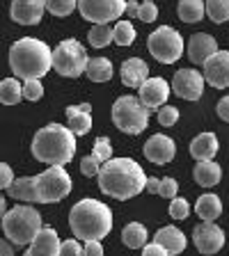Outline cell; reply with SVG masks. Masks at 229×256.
<instances>
[{"instance_id":"46","label":"cell","mask_w":229,"mask_h":256,"mask_svg":"<svg viewBox=\"0 0 229 256\" xmlns=\"http://www.w3.org/2000/svg\"><path fill=\"white\" fill-rule=\"evenodd\" d=\"M144 190L149 192V194H158V190H160V178H154V176H151V178H147V188H144Z\"/></svg>"},{"instance_id":"22","label":"cell","mask_w":229,"mask_h":256,"mask_svg":"<svg viewBox=\"0 0 229 256\" xmlns=\"http://www.w3.org/2000/svg\"><path fill=\"white\" fill-rule=\"evenodd\" d=\"M192 178L202 188H213V186H218L220 178H222V167H220L218 162H213V160H204V162L195 165Z\"/></svg>"},{"instance_id":"20","label":"cell","mask_w":229,"mask_h":256,"mask_svg":"<svg viewBox=\"0 0 229 256\" xmlns=\"http://www.w3.org/2000/svg\"><path fill=\"white\" fill-rule=\"evenodd\" d=\"M154 242H158L160 247H165L170 256L181 254V252L186 250V245H188L186 236L176 229V226H163V229H158L156 231V236H154Z\"/></svg>"},{"instance_id":"40","label":"cell","mask_w":229,"mask_h":256,"mask_svg":"<svg viewBox=\"0 0 229 256\" xmlns=\"http://www.w3.org/2000/svg\"><path fill=\"white\" fill-rule=\"evenodd\" d=\"M60 256H85V245H80L78 240H64Z\"/></svg>"},{"instance_id":"45","label":"cell","mask_w":229,"mask_h":256,"mask_svg":"<svg viewBox=\"0 0 229 256\" xmlns=\"http://www.w3.org/2000/svg\"><path fill=\"white\" fill-rule=\"evenodd\" d=\"M215 110H218V117L229 124V96H222V98H220Z\"/></svg>"},{"instance_id":"1","label":"cell","mask_w":229,"mask_h":256,"mask_svg":"<svg viewBox=\"0 0 229 256\" xmlns=\"http://www.w3.org/2000/svg\"><path fill=\"white\" fill-rule=\"evenodd\" d=\"M99 188L108 197L126 202L147 188V174L133 158H112L99 172Z\"/></svg>"},{"instance_id":"17","label":"cell","mask_w":229,"mask_h":256,"mask_svg":"<svg viewBox=\"0 0 229 256\" xmlns=\"http://www.w3.org/2000/svg\"><path fill=\"white\" fill-rule=\"evenodd\" d=\"M218 53V42L208 32H197L188 39V58L195 64H206L208 60Z\"/></svg>"},{"instance_id":"36","label":"cell","mask_w":229,"mask_h":256,"mask_svg":"<svg viewBox=\"0 0 229 256\" xmlns=\"http://www.w3.org/2000/svg\"><path fill=\"white\" fill-rule=\"evenodd\" d=\"M42 96H44L42 80H37V78L23 80V98H28V101H39Z\"/></svg>"},{"instance_id":"9","label":"cell","mask_w":229,"mask_h":256,"mask_svg":"<svg viewBox=\"0 0 229 256\" xmlns=\"http://www.w3.org/2000/svg\"><path fill=\"white\" fill-rule=\"evenodd\" d=\"M147 48L154 55L156 62L160 64H174L176 60L183 55V37L174 28L160 26L147 39Z\"/></svg>"},{"instance_id":"30","label":"cell","mask_w":229,"mask_h":256,"mask_svg":"<svg viewBox=\"0 0 229 256\" xmlns=\"http://www.w3.org/2000/svg\"><path fill=\"white\" fill-rule=\"evenodd\" d=\"M87 42L94 48H106L115 42V30L110 26H94L87 32Z\"/></svg>"},{"instance_id":"48","label":"cell","mask_w":229,"mask_h":256,"mask_svg":"<svg viewBox=\"0 0 229 256\" xmlns=\"http://www.w3.org/2000/svg\"><path fill=\"white\" fill-rule=\"evenodd\" d=\"M138 12H140V2H135V0H128V5H126V14L131 16V18H138Z\"/></svg>"},{"instance_id":"43","label":"cell","mask_w":229,"mask_h":256,"mask_svg":"<svg viewBox=\"0 0 229 256\" xmlns=\"http://www.w3.org/2000/svg\"><path fill=\"white\" fill-rule=\"evenodd\" d=\"M142 256H170V254H167L165 247H160L158 242H154V240H151V245H144L142 247Z\"/></svg>"},{"instance_id":"34","label":"cell","mask_w":229,"mask_h":256,"mask_svg":"<svg viewBox=\"0 0 229 256\" xmlns=\"http://www.w3.org/2000/svg\"><path fill=\"white\" fill-rule=\"evenodd\" d=\"M78 7V0H46V10L53 16H69Z\"/></svg>"},{"instance_id":"33","label":"cell","mask_w":229,"mask_h":256,"mask_svg":"<svg viewBox=\"0 0 229 256\" xmlns=\"http://www.w3.org/2000/svg\"><path fill=\"white\" fill-rule=\"evenodd\" d=\"M92 156H94L99 162H108V160H112V144L108 138H96L94 144H92Z\"/></svg>"},{"instance_id":"19","label":"cell","mask_w":229,"mask_h":256,"mask_svg":"<svg viewBox=\"0 0 229 256\" xmlns=\"http://www.w3.org/2000/svg\"><path fill=\"white\" fill-rule=\"evenodd\" d=\"M119 76H122V82L126 87H138L140 90L147 82V78H149V66L140 58H128V60H124Z\"/></svg>"},{"instance_id":"12","label":"cell","mask_w":229,"mask_h":256,"mask_svg":"<svg viewBox=\"0 0 229 256\" xmlns=\"http://www.w3.org/2000/svg\"><path fill=\"white\" fill-rule=\"evenodd\" d=\"M224 240H227L224 231L213 222H202L192 229V242H195L199 254H206V256L218 254L224 247Z\"/></svg>"},{"instance_id":"42","label":"cell","mask_w":229,"mask_h":256,"mask_svg":"<svg viewBox=\"0 0 229 256\" xmlns=\"http://www.w3.org/2000/svg\"><path fill=\"white\" fill-rule=\"evenodd\" d=\"M14 181H16V178H14L12 167L7 165V162H3V165H0V188H3V190H7V188H10Z\"/></svg>"},{"instance_id":"38","label":"cell","mask_w":229,"mask_h":256,"mask_svg":"<svg viewBox=\"0 0 229 256\" xmlns=\"http://www.w3.org/2000/svg\"><path fill=\"white\" fill-rule=\"evenodd\" d=\"M138 18H140L142 23L156 21V18H158V7H156V2H151V0H144V2H140Z\"/></svg>"},{"instance_id":"2","label":"cell","mask_w":229,"mask_h":256,"mask_svg":"<svg viewBox=\"0 0 229 256\" xmlns=\"http://www.w3.org/2000/svg\"><path fill=\"white\" fill-rule=\"evenodd\" d=\"M10 69L16 78L42 80L48 69H53V50L42 39L23 37L10 48Z\"/></svg>"},{"instance_id":"39","label":"cell","mask_w":229,"mask_h":256,"mask_svg":"<svg viewBox=\"0 0 229 256\" xmlns=\"http://www.w3.org/2000/svg\"><path fill=\"white\" fill-rule=\"evenodd\" d=\"M101 167L103 165L94 158V156H85V158L80 160V172H83V176H87V178H92V176H99Z\"/></svg>"},{"instance_id":"28","label":"cell","mask_w":229,"mask_h":256,"mask_svg":"<svg viewBox=\"0 0 229 256\" xmlns=\"http://www.w3.org/2000/svg\"><path fill=\"white\" fill-rule=\"evenodd\" d=\"M85 76L92 80V82H108L112 78V64L110 60L106 58H90L87 62Z\"/></svg>"},{"instance_id":"31","label":"cell","mask_w":229,"mask_h":256,"mask_svg":"<svg viewBox=\"0 0 229 256\" xmlns=\"http://www.w3.org/2000/svg\"><path fill=\"white\" fill-rule=\"evenodd\" d=\"M206 16L213 23H227L229 21V0H206Z\"/></svg>"},{"instance_id":"44","label":"cell","mask_w":229,"mask_h":256,"mask_svg":"<svg viewBox=\"0 0 229 256\" xmlns=\"http://www.w3.org/2000/svg\"><path fill=\"white\" fill-rule=\"evenodd\" d=\"M85 256H103L101 240H85Z\"/></svg>"},{"instance_id":"14","label":"cell","mask_w":229,"mask_h":256,"mask_svg":"<svg viewBox=\"0 0 229 256\" xmlns=\"http://www.w3.org/2000/svg\"><path fill=\"white\" fill-rule=\"evenodd\" d=\"M138 96H140V101L149 108V110H156V108L167 106L170 85H167L165 78L154 76V78H147V82H144V85L138 90Z\"/></svg>"},{"instance_id":"23","label":"cell","mask_w":229,"mask_h":256,"mask_svg":"<svg viewBox=\"0 0 229 256\" xmlns=\"http://www.w3.org/2000/svg\"><path fill=\"white\" fill-rule=\"evenodd\" d=\"M7 194L16 202H26V204H39L37 199V190H35V176H21L16 178L10 188H7Z\"/></svg>"},{"instance_id":"10","label":"cell","mask_w":229,"mask_h":256,"mask_svg":"<svg viewBox=\"0 0 229 256\" xmlns=\"http://www.w3.org/2000/svg\"><path fill=\"white\" fill-rule=\"evenodd\" d=\"M126 5L128 0H78V12L94 26H108L126 14Z\"/></svg>"},{"instance_id":"3","label":"cell","mask_w":229,"mask_h":256,"mask_svg":"<svg viewBox=\"0 0 229 256\" xmlns=\"http://www.w3.org/2000/svg\"><path fill=\"white\" fill-rule=\"evenodd\" d=\"M30 149L39 162L51 167H62L76 154V133L69 126L48 124L35 133Z\"/></svg>"},{"instance_id":"41","label":"cell","mask_w":229,"mask_h":256,"mask_svg":"<svg viewBox=\"0 0 229 256\" xmlns=\"http://www.w3.org/2000/svg\"><path fill=\"white\" fill-rule=\"evenodd\" d=\"M176 192H179V183H176L174 178H170V176H167V178H163V181H160V190H158L160 197L174 199Z\"/></svg>"},{"instance_id":"51","label":"cell","mask_w":229,"mask_h":256,"mask_svg":"<svg viewBox=\"0 0 229 256\" xmlns=\"http://www.w3.org/2000/svg\"><path fill=\"white\" fill-rule=\"evenodd\" d=\"M23 256H30V254H28V252H26V254H23Z\"/></svg>"},{"instance_id":"11","label":"cell","mask_w":229,"mask_h":256,"mask_svg":"<svg viewBox=\"0 0 229 256\" xmlns=\"http://www.w3.org/2000/svg\"><path fill=\"white\" fill-rule=\"evenodd\" d=\"M204 74L197 69H179L172 78V92L183 101H197L204 92Z\"/></svg>"},{"instance_id":"6","label":"cell","mask_w":229,"mask_h":256,"mask_svg":"<svg viewBox=\"0 0 229 256\" xmlns=\"http://www.w3.org/2000/svg\"><path fill=\"white\" fill-rule=\"evenodd\" d=\"M151 110L140 101V96H119L112 106V122L126 135H140L149 124Z\"/></svg>"},{"instance_id":"35","label":"cell","mask_w":229,"mask_h":256,"mask_svg":"<svg viewBox=\"0 0 229 256\" xmlns=\"http://www.w3.org/2000/svg\"><path fill=\"white\" fill-rule=\"evenodd\" d=\"M190 215V204L183 197H174L170 199V218L172 220H188Z\"/></svg>"},{"instance_id":"47","label":"cell","mask_w":229,"mask_h":256,"mask_svg":"<svg viewBox=\"0 0 229 256\" xmlns=\"http://www.w3.org/2000/svg\"><path fill=\"white\" fill-rule=\"evenodd\" d=\"M14 242H10L7 238H3V242H0V256H14Z\"/></svg>"},{"instance_id":"29","label":"cell","mask_w":229,"mask_h":256,"mask_svg":"<svg viewBox=\"0 0 229 256\" xmlns=\"http://www.w3.org/2000/svg\"><path fill=\"white\" fill-rule=\"evenodd\" d=\"M23 98V87L19 78H5L0 82V101L3 106H16Z\"/></svg>"},{"instance_id":"37","label":"cell","mask_w":229,"mask_h":256,"mask_svg":"<svg viewBox=\"0 0 229 256\" xmlns=\"http://www.w3.org/2000/svg\"><path fill=\"white\" fill-rule=\"evenodd\" d=\"M176 122H179V108H174V106L158 108V124L160 126L170 128V126H174Z\"/></svg>"},{"instance_id":"50","label":"cell","mask_w":229,"mask_h":256,"mask_svg":"<svg viewBox=\"0 0 229 256\" xmlns=\"http://www.w3.org/2000/svg\"><path fill=\"white\" fill-rule=\"evenodd\" d=\"M78 108H80V110H83V112H90V110H92V106H90V103H80Z\"/></svg>"},{"instance_id":"15","label":"cell","mask_w":229,"mask_h":256,"mask_svg":"<svg viewBox=\"0 0 229 256\" xmlns=\"http://www.w3.org/2000/svg\"><path fill=\"white\" fill-rule=\"evenodd\" d=\"M204 78L215 90L229 87V50H218L204 64Z\"/></svg>"},{"instance_id":"18","label":"cell","mask_w":229,"mask_h":256,"mask_svg":"<svg viewBox=\"0 0 229 256\" xmlns=\"http://www.w3.org/2000/svg\"><path fill=\"white\" fill-rule=\"evenodd\" d=\"M60 250H62L60 236L51 226H44L37 234V238L28 245V254L30 256H60Z\"/></svg>"},{"instance_id":"24","label":"cell","mask_w":229,"mask_h":256,"mask_svg":"<svg viewBox=\"0 0 229 256\" xmlns=\"http://www.w3.org/2000/svg\"><path fill=\"white\" fill-rule=\"evenodd\" d=\"M195 213H197L199 220H204V222H213V220H218L220 213H222V202H220L218 194L206 192V194H202V197L197 199V204H195Z\"/></svg>"},{"instance_id":"5","label":"cell","mask_w":229,"mask_h":256,"mask_svg":"<svg viewBox=\"0 0 229 256\" xmlns=\"http://www.w3.org/2000/svg\"><path fill=\"white\" fill-rule=\"evenodd\" d=\"M42 229V215L32 206H26V204L14 206L12 210H7L3 215V234L10 242H14L19 247L30 245Z\"/></svg>"},{"instance_id":"49","label":"cell","mask_w":229,"mask_h":256,"mask_svg":"<svg viewBox=\"0 0 229 256\" xmlns=\"http://www.w3.org/2000/svg\"><path fill=\"white\" fill-rule=\"evenodd\" d=\"M0 213H3V215L7 213V204H5V197L0 199Z\"/></svg>"},{"instance_id":"4","label":"cell","mask_w":229,"mask_h":256,"mask_svg":"<svg viewBox=\"0 0 229 256\" xmlns=\"http://www.w3.org/2000/svg\"><path fill=\"white\" fill-rule=\"evenodd\" d=\"M69 226L78 240H101L112 229V210L103 202L80 199L71 208Z\"/></svg>"},{"instance_id":"27","label":"cell","mask_w":229,"mask_h":256,"mask_svg":"<svg viewBox=\"0 0 229 256\" xmlns=\"http://www.w3.org/2000/svg\"><path fill=\"white\" fill-rule=\"evenodd\" d=\"M176 14H179V18L183 23H197L206 14V5H204L202 0H179Z\"/></svg>"},{"instance_id":"21","label":"cell","mask_w":229,"mask_h":256,"mask_svg":"<svg viewBox=\"0 0 229 256\" xmlns=\"http://www.w3.org/2000/svg\"><path fill=\"white\" fill-rule=\"evenodd\" d=\"M215 154H218V138H215V133H199V135L192 138L190 156L197 160V162L213 160Z\"/></svg>"},{"instance_id":"7","label":"cell","mask_w":229,"mask_h":256,"mask_svg":"<svg viewBox=\"0 0 229 256\" xmlns=\"http://www.w3.org/2000/svg\"><path fill=\"white\" fill-rule=\"evenodd\" d=\"M87 50L78 39H64L53 48V69L64 78H78L87 69Z\"/></svg>"},{"instance_id":"25","label":"cell","mask_w":229,"mask_h":256,"mask_svg":"<svg viewBox=\"0 0 229 256\" xmlns=\"http://www.w3.org/2000/svg\"><path fill=\"white\" fill-rule=\"evenodd\" d=\"M147 229H144V224L140 222H131L126 224L122 229V242L128 247V250H142L147 245Z\"/></svg>"},{"instance_id":"26","label":"cell","mask_w":229,"mask_h":256,"mask_svg":"<svg viewBox=\"0 0 229 256\" xmlns=\"http://www.w3.org/2000/svg\"><path fill=\"white\" fill-rule=\"evenodd\" d=\"M64 112H67V124H69V128L76 135H87L90 133V128H92L90 112H83L78 106H69Z\"/></svg>"},{"instance_id":"32","label":"cell","mask_w":229,"mask_h":256,"mask_svg":"<svg viewBox=\"0 0 229 256\" xmlns=\"http://www.w3.org/2000/svg\"><path fill=\"white\" fill-rule=\"evenodd\" d=\"M135 28L131 26L128 21H119L117 26H115V44L117 46H131V44L135 42Z\"/></svg>"},{"instance_id":"8","label":"cell","mask_w":229,"mask_h":256,"mask_svg":"<svg viewBox=\"0 0 229 256\" xmlns=\"http://www.w3.org/2000/svg\"><path fill=\"white\" fill-rule=\"evenodd\" d=\"M35 190L39 204H58L71 192V176L64 167H48L35 176Z\"/></svg>"},{"instance_id":"13","label":"cell","mask_w":229,"mask_h":256,"mask_svg":"<svg viewBox=\"0 0 229 256\" xmlns=\"http://www.w3.org/2000/svg\"><path fill=\"white\" fill-rule=\"evenodd\" d=\"M142 154H144V158L149 160V162H154V165H167L176 156V144H174V140L167 138V135L156 133L144 142Z\"/></svg>"},{"instance_id":"16","label":"cell","mask_w":229,"mask_h":256,"mask_svg":"<svg viewBox=\"0 0 229 256\" xmlns=\"http://www.w3.org/2000/svg\"><path fill=\"white\" fill-rule=\"evenodd\" d=\"M46 12V0H12L10 16L21 26H37Z\"/></svg>"}]
</instances>
